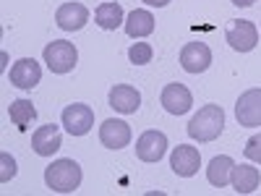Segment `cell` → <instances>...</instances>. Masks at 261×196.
Instances as JSON below:
<instances>
[{
    "label": "cell",
    "instance_id": "6da1fadb",
    "mask_svg": "<svg viewBox=\"0 0 261 196\" xmlns=\"http://www.w3.org/2000/svg\"><path fill=\"white\" fill-rule=\"evenodd\" d=\"M225 128V110L220 105H204L199 113H196L188 123V136L193 141H214L217 136L222 134Z\"/></svg>",
    "mask_w": 261,
    "mask_h": 196
},
{
    "label": "cell",
    "instance_id": "7a4b0ae2",
    "mask_svg": "<svg viewBox=\"0 0 261 196\" xmlns=\"http://www.w3.org/2000/svg\"><path fill=\"white\" fill-rule=\"evenodd\" d=\"M45 183L50 191L58 193H73L81 186V167L73 160H55L45 170Z\"/></svg>",
    "mask_w": 261,
    "mask_h": 196
},
{
    "label": "cell",
    "instance_id": "3957f363",
    "mask_svg": "<svg viewBox=\"0 0 261 196\" xmlns=\"http://www.w3.org/2000/svg\"><path fill=\"white\" fill-rule=\"evenodd\" d=\"M45 63L53 74H71L79 63V50L73 47V42L55 39L45 47Z\"/></svg>",
    "mask_w": 261,
    "mask_h": 196
},
{
    "label": "cell",
    "instance_id": "277c9868",
    "mask_svg": "<svg viewBox=\"0 0 261 196\" xmlns=\"http://www.w3.org/2000/svg\"><path fill=\"white\" fill-rule=\"evenodd\" d=\"M60 120H63L65 131H68L71 136H84V134H89L92 126H94V110H92L89 105L76 102V105L65 107L63 115H60Z\"/></svg>",
    "mask_w": 261,
    "mask_h": 196
},
{
    "label": "cell",
    "instance_id": "5b68a950",
    "mask_svg": "<svg viewBox=\"0 0 261 196\" xmlns=\"http://www.w3.org/2000/svg\"><path fill=\"white\" fill-rule=\"evenodd\" d=\"M227 45L235 50V53H251L258 42V29L246 18H238V21H230L227 27Z\"/></svg>",
    "mask_w": 261,
    "mask_h": 196
},
{
    "label": "cell",
    "instance_id": "8992f818",
    "mask_svg": "<svg viewBox=\"0 0 261 196\" xmlns=\"http://www.w3.org/2000/svg\"><path fill=\"white\" fill-rule=\"evenodd\" d=\"M235 118L241 126H261V89H248L235 102Z\"/></svg>",
    "mask_w": 261,
    "mask_h": 196
},
{
    "label": "cell",
    "instance_id": "52a82bcc",
    "mask_svg": "<svg viewBox=\"0 0 261 196\" xmlns=\"http://www.w3.org/2000/svg\"><path fill=\"white\" fill-rule=\"evenodd\" d=\"M167 152V136L162 131H144L136 141V157L141 162H160Z\"/></svg>",
    "mask_w": 261,
    "mask_h": 196
},
{
    "label": "cell",
    "instance_id": "ba28073f",
    "mask_svg": "<svg viewBox=\"0 0 261 196\" xmlns=\"http://www.w3.org/2000/svg\"><path fill=\"white\" fill-rule=\"evenodd\" d=\"M180 65L188 74H204L212 65V50L206 42H188L180 50Z\"/></svg>",
    "mask_w": 261,
    "mask_h": 196
},
{
    "label": "cell",
    "instance_id": "9c48e42d",
    "mask_svg": "<svg viewBox=\"0 0 261 196\" xmlns=\"http://www.w3.org/2000/svg\"><path fill=\"white\" fill-rule=\"evenodd\" d=\"M170 167L178 173L180 178H191L199 173L201 167V155L196 146H188V144H178L172 149V157H170Z\"/></svg>",
    "mask_w": 261,
    "mask_h": 196
},
{
    "label": "cell",
    "instance_id": "30bf717a",
    "mask_svg": "<svg viewBox=\"0 0 261 196\" xmlns=\"http://www.w3.org/2000/svg\"><path fill=\"white\" fill-rule=\"evenodd\" d=\"M8 79H11L13 86H18V89H34L42 79V68L34 58H21V60L13 63Z\"/></svg>",
    "mask_w": 261,
    "mask_h": 196
},
{
    "label": "cell",
    "instance_id": "8fae6325",
    "mask_svg": "<svg viewBox=\"0 0 261 196\" xmlns=\"http://www.w3.org/2000/svg\"><path fill=\"white\" fill-rule=\"evenodd\" d=\"M160 102H162V107H165L170 115H183V113L191 110L193 97L188 92V86H183V84H167L165 89H162Z\"/></svg>",
    "mask_w": 261,
    "mask_h": 196
},
{
    "label": "cell",
    "instance_id": "7c38bea8",
    "mask_svg": "<svg viewBox=\"0 0 261 196\" xmlns=\"http://www.w3.org/2000/svg\"><path fill=\"white\" fill-rule=\"evenodd\" d=\"M99 141L107 146V149H123L130 144V126L125 120H105L99 126Z\"/></svg>",
    "mask_w": 261,
    "mask_h": 196
},
{
    "label": "cell",
    "instance_id": "4fadbf2b",
    "mask_svg": "<svg viewBox=\"0 0 261 196\" xmlns=\"http://www.w3.org/2000/svg\"><path fill=\"white\" fill-rule=\"evenodd\" d=\"M32 146L39 157H53L55 152L63 146V136H60V128L55 123L50 126H42L34 131V136H32Z\"/></svg>",
    "mask_w": 261,
    "mask_h": 196
},
{
    "label": "cell",
    "instance_id": "5bb4252c",
    "mask_svg": "<svg viewBox=\"0 0 261 196\" xmlns=\"http://www.w3.org/2000/svg\"><path fill=\"white\" fill-rule=\"evenodd\" d=\"M110 107L123 115H130L141 107V94L136 86H128V84H118L110 89Z\"/></svg>",
    "mask_w": 261,
    "mask_h": 196
},
{
    "label": "cell",
    "instance_id": "9a60e30c",
    "mask_svg": "<svg viewBox=\"0 0 261 196\" xmlns=\"http://www.w3.org/2000/svg\"><path fill=\"white\" fill-rule=\"evenodd\" d=\"M55 21L63 32H79V29H84L86 21H89V11L81 3H63L55 13Z\"/></svg>",
    "mask_w": 261,
    "mask_h": 196
},
{
    "label": "cell",
    "instance_id": "2e32d148",
    "mask_svg": "<svg viewBox=\"0 0 261 196\" xmlns=\"http://www.w3.org/2000/svg\"><path fill=\"white\" fill-rule=\"evenodd\" d=\"M230 183L238 193H253L261 183V173L258 167H251V165H235L230 173Z\"/></svg>",
    "mask_w": 261,
    "mask_h": 196
},
{
    "label": "cell",
    "instance_id": "e0dca14e",
    "mask_svg": "<svg viewBox=\"0 0 261 196\" xmlns=\"http://www.w3.org/2000/svg\"><path fill=\"white\" fill-rule=\"evenodd\" d=\"M151 32H154V16H151L149 11H130L128 18H125V34L128 37H149Z\"/></svg>",
    "mask_w": 261,
    "mask_h": 196
},
{
    "label": "cell",
    "instance_id": "ac0fdd59",
    "mask_svg": "<svg viewBox=\"0 0 261 196\" xmlns=\"http://www.w3.org/2000/svg\"><path fill=\"white\" fill-rule=\"evenodd\" d=\"M232 167H235L232 157H227V155L214 157V160L209 162V167H206V178H209V183H212L214 188L227 186V183H230V173H232Z\"/></svg>",
    "mask_w": 261,
    "mask_h": 196
},
{
    "label": "cell",
    "instance_id": "d6986e66",
    "mask_svg": "<svg viewBox=\"0 0 261 196\" xmlns=\"http://www.w3.org/2000/svg\"><path fill=\"white\" fill-rule=\"evenodd\" d=\"M94 21H97V27H99V29L113 32V29H118L120 24H125L123 8H120L118 3H113V0H107V3H102V6L94 11Z\"/></svg>",
    "mask_w": 261,
    "mask_h": 196
},
{
    "label": "cell",
    "instance_id": "ffe728a7",
    "mask_svg": "<svg viewBox=\"0 0 261 196\" xmlns=\"http://www.w3.org/2000/svg\"><path fill=\"white\" fill-rule=\"evenodd\" d=\"M8 115H11V120L18 126V131H27L29 123L37 118V110H34V105H32L29 100H13L11 107H8Z\"/></svg>",
    "mask_w": 261,
    "mask_h": 196
},
{
    "label": "cell",
    "instance_id": "44dd1931",
    "mask_svg": "<svg viewBox=\"0 0 261 196\" xmlns=\"http://www.w3.org/2000/svg\"><path fill=\"white\" fill-rule=\"evenodd\" d=\"M128 58L136 65H146V63H151V58H154V50H151L149 42H136V45H130Z\"/></svg>",
    "mask_w": 261,
    "mask_h": 196
},
{
    "label": "cell",
    "instance_id": "7402d4cb",
    "mask_svg": "<svg viewBox=\"0 0 261 196\" xmlns=\"http://www.w3.org/2000/svg\"><path fill=\"white\" fill-rule=\"evenodd\" d=\"M243 155L251 160V162H256V165H261V134H256V136H251L248 141H246V149H243Z\"/></svg>",
    "mask_w": 261,
    "mask_h": 196
},
{
    "label": "cell",
    "instance_id": "603a6c76",
    "mask_svg": "<svg viewBox=\"0 0 261 196\" xmlns=\"http://www.w3.org/2000/svg\"><path fill=\"white\" fill-rule=\"evenodd\" d=\"M0 162H3V173H0V181L8 183V181L16 176V160L8 155V152H3V155H0Z\"/></svg>",
    "mask_w": 261,
    "mask_h": 196
},
{
    "label": "cell",
    "instance_id": "cb8c5ba5",
    "mask_svg": "<svg viewBox=\"0 0 261 196\" xmlns=\"http://www.w3.org/2000/svg\"><path fill=\"white\" fill-rule=\"evenodd\" d=\"M144 3H146V6H154V8H165L170 0H144Z\"/></svg>",
    "mask_w": 261,
    "mask_h": 196
},
{
    "label": "cell",
    "instance_id": "d4e9b609",
    "mask_svg": "<svg viewBox=\"0 0 261 196\" xmlns=\"http://www.w3.org/2000/svg\"><path fill=\"white\" fill-rule=\"evenodd\" d=\"M253 3H256V0H232V6H238V8H248Z\"/></svg>",
    "mask_w": 261,
    "mask_h": 196
}]
</instances>
